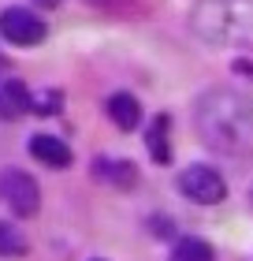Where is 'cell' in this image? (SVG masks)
<instances>
[{
	"label": "cell",
	"mask_w": 253,
	"mask_h": 261,
	"mask_svg": "<svg viewBox=\"0 0 253 261\" xmlns=\"http://www.w3.org/2000/svg\"><path fill=\"white\" fill-rule=\"evenodd\" d=\"M194 127L201 142L223 157L253 161V93L242 90H209L198 101Z\"/></svg>",
	"instance_id": "6da1fadb"
},
{
	"label": "cell",
	"mask_w": 253,
	"mask_h": 261,
	"mask_svg": "<svg viewBox=\"0 0 253 261\" xmlns=\"http://www.w3.org/2000/svg\"><path fill=\"white\" fill-rule=\"evenodd\" d=\"M190 30L216 49L253 45V0H198L190 11Z\"/></svg>",
	"instance_id": "7a4b0ae2"
},
{
	"label": "cell",
	"mask_w": 253,
	"mask_h": 261,
	"mask_svg": "<svg viewBox=\"0 0 253 261\" xmlns=\"http://www.w3.org/2000/svg\"><path fill=\"white\" fill-rule=\"evenodd\" d=\"M0 205H8L15 217H34L41 209V187L19 168H0Z\"/></svg>",
	"instance_id": "3957f363"
},
{
	"label": "cell",
	"mask_w": 253,
	"mask_h": 261,
	"mask_svg": "<svg viewBox=\"0 0 253 261\" xmlns=\"http://www.w3.org/2000/svg\"><path fill=\"white\" fill-rule=\"evenodd\" d=\"M179 191H183L190 201H198V205H220L227 198V183H223V175L216 168L190 164V168H183V175H179Z\"/></svg>",
	"instance_id": "277c9868"
},
{
	"label": "cell",
	"mask_w": 253,
	"mask_h": 261,
	"mask_svg": "<svg viewBox=\"0 0 253 261\" xmlns=\"http://www.w3.org/2000/svg\"><path fill=\"white\" fill-rule=\"evenodd\" d=\"M45 22L34 15L26 8H4L0 11V38H8L11 45H22V49H30V45H41L45 41Z\"/></svg>",
	"instance_id": "5b68a950"
},
{
	"label": "cell",
	"mask_w": 253,
	"mask_h": 261,
	"mask_svg": "<svg viewBox=\"0 0 253 261\" xmlns=\"http://www.w3.org/2000/svg\"><path fill=\"white\" fill-rule=\"evenodd\" d=\"M26 112H34V97L26 90V82L0 71V120H19Z\"/></svg>",
	"instance_id": "8992f818"
},
{
	"label": "cell",
	"mask_w": 253,
	"mask_h": 261,
	"mask_svg": "<svg viewBox=\"0 0 253 261\" xmlns=\"http://www.w3.org/2000/svg\"><path fill=\"white\" fill-rule=\"evenodd\" d=\"M30 157L49 164V168H67L71 164V146L56 135H34L30 138Z\"/></svg>",
	"instance_id": "52a82bcc"
},
{
	"label": "cell",
	"mask_w": 253,
	"mask_h": 261,
	"mask_svg": "<svg viewBox=\"0 0 253 261\" xmlns=\"http://www.w3.org/2000/svg\"><path fill=\"white\" fill-rule=\"evenodd\" d=\"M108 120H112L119 130H134L142 123V109L130 93H112L108 97Z\"/></svg>",
	"instance_id": "ba28073f"
},
{
	"label": "cell",
	"mask_w": 253,
	"mask_h": 261,
	"mask_svg": "<svg viewBox=\"0 0 253 261\" xmlns=\"http://www.w3.org/2000/svg\"><path fill=\"white\" fill-rule=\"evenodd\" d=\"M93 172H97V179L112 183V187H123V191L138 183V172H134V164H130V161H97V164H93Z\"/></svg>",
	"instance_id": "9c48e42d"
},
{
	"label": "cell",
	"mask_w": 253,
	"mask_h": 261,
	"mask_svg": "<svg viewBox=\"0 0 253 261\" xmlns=\"http://www.w3.org/2000/svg\"><path fill=\"white\" fill-rule=\"evenodd\" d=\"M146 142H149L153 161L167 164V116H156V120H153V127L146 130Z\"/></svg>",
	"instance_id": "30bf717a"
},
{
	"label": "cell",
	"mask_w": 253,
	"mask_h": 261,
	"mask_svg": "<svg viewBox=\"0 0 253 261\" xmlns=\"http://www.w3.org/2000/svg\"><path fill=\"white\" fill-rule=\"evenodd\" d=\"M172 261H212V246L205 239H179Z\"/></svg>",
	"instance_id": "8fae6325"
},
{
	"label": "cell",
	"mask_w": 253,
	"mask_h": 261,
	"mask_svg": "<svg viewBox=\"0 0 253 261\" xmlns=\"http://www.w3.org/2000/svg\"><path fill=\"white\" fill-rule=\"evenodd\" d=\"M26 254V239L19 228H11L8 220H0V257H22Z\"/></svg>",
	"instance_id": "7c38bea8"
},
{
	"label": "cell",
	"mask_w": 253,
	"mask_h": 261,
	"mask_svg": "<svg viewBox=\"0 0 253 261\" xmlns=\"http://www.w3.org/2000/svg\"><path fill=\"white\" fill-rule=\"evenodd\" d=\"M56 105H60V93H45V97L34 101V112H45V116H49V112H56Z\"/></svg>",
	"instance_id": "4fadbf2b"
},
{
	"label": "cell",
	"mask_w": 253,
	"mask_h": 261,
	"mask_svg": "<svg viewBox=\"0 0 253 261\" xmlns=\"http://www.w3.org/2000/svg\"><path fill=\"white\" fill-rule=\"evenodd\" d=\"M38 4H41V8H56V4H60V0H38Z\"/></svg>",
	"instance_id": "5bb4252c"
}]
</instances>
